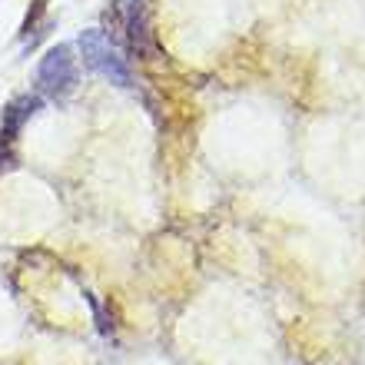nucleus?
<instances>
[{
	"mask_svg": "<svg viewBox=\"0 0 365 365\" xmlns=\"http://www.w3.org/2000/svg\"><path fill=\"white\" fill-rule=\"evenodd\" d=\"M43 14H47V0H30L27 17H24V24H20V40H30V34H37V24H40Z\"/></svg>",
	"mask_w": 365,
	"mask_h": 365,
	"instance_id": "nucleus-4",
	"label": "nucleus"
},
{
	"mask_svg": "<svg viewBox=\"0 0 365 365\" xmlns=\"http://www.w3.org/2000/svg\"><path fill=\"white\" fill-rule=\"evenodd\" d=\"M80 53H83V67L93 70L96 77L110 80V83H116V87H130V83H133L126 60L120 57L116 43L106 37L100 27H90V30L80 34Z\"/></svg>",
	"mask_w": 365,
	"mask_h": 365,
	"instance_id": "nucleus-1",
	"label": "nucleus"
},
{
	"mask_svg": "<svg viewBox=\"0 0 365 365\" xmlns=\"http://www.w3.org/2000/svg\"><path fill=\"white\" fill-rule=\"evenodd\" d=\"M40 100L37 93L34 96H17V100H10L7 106H4V116H0V140H7V143H14L17 140V133L24 130V123H27L30 116L40 110Z\"/></svg>",
	"mask_w": 365,
	"mask_h": 365,
	"instance_id": "nucleus-3",
	"label": "nucleus"
},
{
	"mask_svg": "<svg viewBox=\"0 0 365 365\" xmlns=\"http://www.w3.org/2000/svg\"><path fill=\"white\" fill-rule=\"evenodd\" d=\"M80 70H77V53L70 43H57L47 50V57L37 67V90L50 100H63L77 90Z\"/></svg>",
	"mask_w": 365,
	"mask_h": 365,
	"instance_id": "nucleus-2",
	"label": "nucleus"
}]
</instances>
